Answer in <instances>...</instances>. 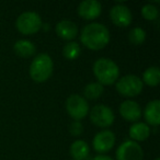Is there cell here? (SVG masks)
<instances>
[{
  "label": "cell",
  "mask_w": 160,
  "mask_h": 160,
  "mask_svg": "<svg viewBox=\"0 0 160 160\" xmlns=\"http://www.w3.org/2000/svg\"><path fill=\"white\" fill-rule=\"evenodd\" d=\"M53 60L47 54H38L30 66V76L35 82H44L53 73Z\"/></svg>",
  "instance_id": "obj_3"
},
{
  "label": "cell",
  "mask_w": 160,
  "mask_h": 160,
  "mask_svg": "<svg viewBox=\"0 0 160 160\" xmlns=\"http://www.w3.org/2000/svg\"><path fill=\"white\" fill-rule=\"evenodd\" d=\"M17 55L21 57H31L35 54V45L29 40H19L13 46Z\"/></svg>",
  "instance_id": "obj_17"
},
{
  "label": "cell",
  "mask_w": 160,
  "mask_h": 160,
  "mask_svg": "<svg viewBox=\"0 0 160 160\" xmlns=\"http://www.w3.org/2000/svg\"><path fill=\"white\" fill-rule=\"evenodd\" d=\"M110 17H111L112 22L120 28H126L132 23V12L125 5L118 3L113 6L110 11Z\"/></svg>",
  "instance_id": "obj_9"
},
{
  "label": "cell",
  "mask_w": 160,
  "mask_h": 160,
  "mask_svg": "<svg viewBox=\"0 0 160 160\" xmlns=\"http://www.w3.org/2000/svg\"><path fill=\"white\" fill-rule=\"evenodd\" d=\"M128 40L132 44L134 45H140L146 40V32L142 28H134L129 31L128 33Z\"/></svg>",
  "instance_id": "obj_21"
},
{
  "label": "cell",
  "mask_w": 160,
  "mask_h": 160,
  "mask_svg": "<svg viewBox=\"0 0 160 160\" xmlns=\"http://www.w3.org/2000/svg\"><path fill=\"white\" fill-rule=\"evenodd\" d=\"M146 85L150 86V87H156L159 85L160 82V70L158 67L151 66L145 70L144 75H142V80Z\"/></svg>",
  "instance_id": "obj_18"
},
{
  "label": "cell",
  "mask_w": 160,
  "mask_h": 160,
  "mask_svg": "<svg viewBox=\"0 0 160 160\" xmlns=\"http://www.w3.org/2000/svg\"><path fill=\"white\" fill-rule=\"evenodd\" d=\"M150 135V128L146 123L138 122L133 124L129 127V136L132 139L137 140V142H144Z\"/></svg>",
  "instance_id": "obj_15"
},
{
  "label": "cell",
  "mask_w": 160,
  "mask_h": 160,
  "mask_svg": "<svg viewBox=\"0 0 160 160\" xmlns=\"http://www.w3.org/2000/svg\"><path fill=\"white\" fill-rule=\"evenodd\" d=\"M56 33L60 38L66 41H71L77 36L78 28L73 22L69 20H62L56 25Z\"/></svg>",
  "instance_id": "obj_13"
},
{
  "label": "cell",
  "mask_w": 160,
  "mask_h": 160,
  "mask_svg": "<svg viewBox=\"0 0 160 160\" xmlns=\"http://www.w3.org/2000/svg\"><path fill=\"white\" fill-rule=\"evenodd\" d=\"M66 109L70 118L75 121L85 118L89 113V104L83 97L79 94H71L66 101Z\"/></svg>",
  "instance_id": "obj_6"
},
{
  "label": "cell",
  "mask_w": 160,
  "mask_h": 160,
  "mask_svg": "<svg viewBox=\"0 0 160 160\" xmlns=\"http://www.w3.org/2000/svg\"><path fill=\"white\" fill-rule=\"evenodd\" d=\"M70 156L75 160H86L89 156V145L85 140H76L70 146Z\"/></svg>",
  "instance_id": "obj_16"
},
{
  "label": "cell",
  "mask_w": 160,
  "mask_h": 160,
  "mask_svg": "<svg viewBox=\"0 0 160 160\" xmlns=\"http://www.w3.org/2000/svg\"><path fill=\"white\" fill-rule=\"evenodd\" d=\"M115 155L118 160H142L144 151L138 142L126 140L118 146Z\"/></svg>",
  "instance_id": "obj_8"
},
{
  "label": "cell",
  "mask_w": 160,
  "mask_h": 160,
  "mask_svg": "<svg viewBox=\"0 0 160 160\" xmlns=\"http://www.w3.org/2000/svg\"><path fill=\"white\" fill-rule=\"evenodd\" d=\"M158 8L155 7L151 3H148V5H145L144 7L142 8V16L144 17L146 20L148 21H153L158 18Z\"/></svg>",
  "instance_id": "obj_22"
},
{
  "label": "cell",
  "mask_w": 160,
  "mask_h": 160,
  "mask_svg": "<svg viewBox=\"0 0 160 160\" xmlns=\"http://www.w3.org/2000/svg\"><path fill=\"white\" fill-rule=\"evenodd\" d=\"M92 160H114V159H112V158H110V157H108V156H103V155H98V156H96V157L93 158Z\"/></svg>",
  "instance_id": "obj_24"
},
{
  "label": "cell",
  "mask_w": 160,
  "mask_h": 160,
  "mask_svg": "<svg viewBox=\"0 0 160 160\" xmlns=\"http://www.w3.org/2000/svg\"><path fill=\"white\" fill-rule=\"evenodd\" d=\"M16 27L18 31L22 34H25V35L34 34L38 31H40L42 28V19L36 12H23L17 19Z\"/></svg>",
  "instance_id": "obj_4"
},
{
  "label": "cell",
  "mask_w": 160,
  "mask_h": 160,
  "mask_svg": "<svg viewBox=\"0 0 160 160\" xmlns=\"http://www.w3.org/2000/svg\"><path fill=\"white\" fill-rule=\"evenodd\" d=\"M80 54V46L77 42H69L62 48V55L67 59H76Z\"/></svg>",
  "instance_id": "obj_20"
},
{
  "label": "cell",
  "mask_w": 160,
  "mask_h": 160,
  "mask_svg": "<svg viewBox=\"0 0 160 160\" xmlns=\"http://www.w3.org/2000/svg\"><path fill=\"white\" fill-rule=\"evenodd\" d=\"M93 73L100 85H113L120 76L118 66L109 58H99L93 65Z\"/></svg>",
  "instance_id": "obj_2"
},
{
  "label": "cell",
  "mask_w": 160,
  "mask_h": 160,
  "mask_svg": "<svg viewBox=\"0 0 160 160\" xmlns=\"http://www.w3.org/2000/svg\"><path fill=\"white\" fill-rule=\"evenodd\" d=\"M120 114L128 122H136L142 118V109L135 101L125 100L120 105Z\"/></svg>",
  "instance_id": "obj_12"
},
{
  "label": "cell",
  "mask_w": 160,
  "mask_h": 160,
  "mask_svg": "<svg viewBox=\"0 0 160 160\" xmlns=\"http://www.w3.org/2000/svg\"><path fill=\"white\" fill-rule=\"evenodd\" d=\"M101 3L97 0H85L78 6V14L86 20H94L101 14Z\"/></svg>",
  "instance_id": "obj_11"
},
{
  "label": "cell",
  "mask_w": 160,
  "mask_h": 160,
  "mask_svg": "<svg viewBox=\"0 0 160 160\" xmlns=\"http://www.w3.org/2000/svg\"><path fill=\"white\" fill-rule=\"evenodd\" d=\"M156 160H160V159H159V158H157V159H156Z\"/></svg>",
  "instance_id": "obj_25"
},
{
  "label": "cell",
  "mask_w": 160,
  "mask_h": 160,
  "mask_svg": "<svg viewBox=\"0 0 160 160\" xmlns=\"http://www.w3.org/2000/svg\"><path fill=\"white\" fill-rule=\"evenodd\" d=\"M144 116L148 124L151 126H158L160 123V101H150L145 108Z\"/></svg>",
  "instance_id": "obj_14"
},
{
  "label": "cell",
  "mask_w": 160,
  "mask_h": 160,
  "mask_svg": "<svg viewBox=\"0 0 160 160\" xmlns=\"http://www.w3.org/2000/svg\"><path fill=\"white\" fill-rule=\"evenodd\" d=\"M103 91H104V88H103L102 85H100L99 82H91L88 83L85 87L83 93H85L86 98L89 99V100H96V99H99L102 96Z\"/></svg>",
  "instance_id": "obj_19"
},
{
  "label": "cell",
  "mask_w": 160,
  "mask_h": 160,
  "mask_svg": "<svg viewBox=\"0 0 160 160\" xmlns=\"http://www.w3.org/2000/svg\"><path fill=\"white\" fill-rule=\"evenodd\" d=\"M69 132L72 136H79L82 134L83 132V125L79 122V121H75L70 124L69 127Z\"/></svg>",
  "instance_id": "obj_23"
},
{
  "label": "cell",
  "mask_w": 160,
  "mask_h": 160,
  "mask_svg": "<svg viewBox=\"0 0 160 160\" xmlns=\"http://www.w3.org/2000/svg\"><path fill=\"white\" fill-rule=\"evenodd\" d=\"M142 81L139 77L135 75H127L118 80L116 90L124 97H135L142 91Z\"/></svg>",
  "instance_id": "obj_5"
},
{
  "label": "cell",
  "mask_w": 160,
  "mask_h": 160,
  "mask_svg": "<svg viewBox=\"0 0 160 160\" xmlns=\"http://www.w3.org/2000/svg\"><path fill=\"white\" fill-rule=\"evenodd\" d=\"M80 41L87 48L99 51L105 47L110 42V32L101 23H90L81 31Z\"/></svg>",
  "instance_id": "obj_1"
},
{
  "label": "cell",
  "mask_w": 160,
  "mask_h": 160,
  "mask_svg": "<svg viewBox=\"0 0 160 160\" xmlns=\"http://www.w3.org/2000/svg\"><path fill=\"white\" fill-rule=\"evenodd\" d=\"M115 144V135L111 131H102L99 132L93 138V148L96 151L101 153H104L110 151L113 148Z\"/></svg>",
  "instance_id": "obj_10"
},
{
  "label": "cell",
  "mask_w": 160,
  "mask_h": 160,
  "mask_svg": "<svg viewBox=\"0 0 160 160\" xmlns=\"http://www.w3.org/2000/svg\"><path fill=\"white\" fill-rule=\"evenodd\" d=\"M90 120L96 126L109 127L114 122V113L109 107L104 104L94 105L90 111Z\"/></svg>",
  "instance_id": "obj_7"
}]
</instances>
